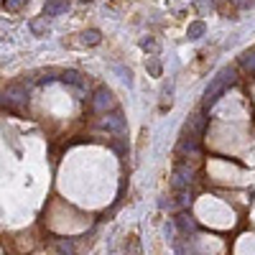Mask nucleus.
<instances>
[{
	"instance_id": "f257e3e1",
	"label": "nucleus",
	"mask_w": 255,
	"mask_h": 255,
	"mask_svg": "<svg viewBox=\"0 0 255 255\" xmlns=\"http://www.w3.org/2000/svg\"><path fill=\"white\" fill-rule=\"evenodd\" d=\"M235 79H238L235 69H232V67H225L215 79L209 82V87H207V92H204V100H202L204 108H212V105H215V102L220 100V95L230 87V84H235Z\"/></svg>"
},
{
	"instance_id": "f03ea898",
	"label": "nucleus",
	"mask_w": 255,
	"mask_h": 255,
	"mask_svg": "<svg viewBox=\"0 0 255 255\" xmlns=\"http://www.w3.org/2000/svg\"><path fill=\"white\" fill-rule=\"evenodd\" d=\"M28 100V92L23 84H10V87L3 92V105L5 108H18V105H26Z\"/></svg>"
},
{
	"instance_id": "7ed1b4c3",
	"label": "nucleus",
	"mask_w": 255,
	"mask_h": 255,
	"mask_svg": "<svg viewBox=\"0 0 255 255\" xmlns=\"http://www.w3.org/2000/svg\"><path fill=\"white\" fill-rule=\"evenodd\" d=\"M92 108H95V113H108L110 108H115L113 92H110L108 87H97V92H95V97H92Z\"/></svg>"
},
{
	"instance_id": "20e7f679",
	"label": "nucleus",
	"mask_w": 255,
	"mask_h": 255,
	"mask_svg": "<svg viewBox=\"0 0 255 255\" xmlns=\"http://www.w3.org/2000/svg\"><path fill=\"white\" fill-rule=\"evenodd\" d=\"M191 176H194V171L186 166V163H179L176 168H174V176H171V186L176 189V191H186L189 189V184H191Z\"/></svg>"
},
{
	"instance_id": "39448f33",
	"label": "nucleus",
	"mask_w": 255,
	"mask_h": 255,
	"mask_svg": "<svg viewBox=\"0 0 255 255\" xmlns=\"http://www.w3.org/2000/svg\"><path fill=\"white\" fill-rule=\"evenodd\" d=\"M97 125H100V128H105V130L123 133V130H125V118H123V113H113V115H105Z\"/></svg>"
},
{
	"instance_id": "423d86ee",
	"label": "nucleus",
	"mask_w": 255,
	"mask_h": 255,
	"mask_svg": "<svg viewBox=\"0 0 255 255\" xmlns=\"http://www.w3.org/2000/svg\"><path fill=\"white\" fill-rule=\"evenodd\" d=\"M69 10V0H46L44 3V18L46 15H61Z\"/></svg>"
},
{
	"instance_id": "0eeeda50",
	"label": "nucleus",
	"mask_w": 255,
	"mask_h": 255,
	"mask_svg": "<svg viewBox=\"0 0 255 255\" xmlns=\"http://www.w3.org/2000/svg\"><path fill=\"white\" fill-rule=\"evenodd\" d=\"M204 128H207V118H204L202 113H194V115L189 118V123H186V130H189L191 135H202Z\"/></svg>"
},
{
	"instance_id": "6e6552de",
	"label": "nucleus",
	"mask_w": 255,
	"mask_h": 255,
	"mask_svg": "<svg viewBox=\"0 0 255 255\" xmlns=\"http://www.w3.org/2000/svg\"><path fill=\"white\" fill-rule=\"evenodd\" d=\"M179 151H181V153H186V151H189V153H197V151H199V138L189 133L186 138H181V143H179Z\"/></svg>"
},
{
	"instance_id": "1a4fd4ad",
	"label": "nucleus",
	"mask_w": 255,
	"mask_h": 255,
	"mask_svg": "<svg viewBox=\"0 0 255 255\" xmlns=\"http://www.w3.org/2000/svg\"><path fill=\"white\" fill-rule=\"evenodd\" d=\"M61 79L64 82H69V84H74V87H84V77L77 72V69H67V72H61Z\"/></svg>"
},
{
	"instance_id": "9d476101",
	"label": "nucleus",
	"mask_w": 255,
	"mask_h": 255,
	"mask_svg": "<svg viewBox=\"0 0 255 255\" xmlns=\"http://www.w3.org/2000/svg\"><path fill=\"white\" fill-rule=\"evenodd\" d=\"M204 33H207V26H204V20H194V23H189V31H186V36H189L191 41L202 38Z\"/></svg>"
},
{
	"instance_id": "9b49d317",
	"label": "nucleus",
	"mask_w": 255,
	"mask_h": 255,
	"mask_svg": "<svg viewBox=\"0 0 255 255\" xmlns=\"http://www.w3.org/2000/svg\"><path fill=\"white\" fill-rule=\"evenodd\" d=\"M100 41H102V33L97 28H87L82 33V44H87V46H97Z\"/></svg>"
},
{
	"instance_id": "f8f14e48",
	"label": "nucleus",
	"mask_w": 255,
	"mask_h": 255,
	"mask_svg": "<svg viewBox=\"0 0 255 255\" xmlns=\"http://www.w3.org/2000/svg\"><path fill=\"white\" fill-rule=\"evenodd\" d=\"M240 61H243V67H245L250 74H255V49H248V51L240 56Z\"/></svg>"
},
{
	"instance_id": "ddd939ff",
	"label": "nucleus",
	"mask_w": 255,
	"mask_h": 255,
	"mask_svg": "<svg viewBox=\"0 0 255 255\" xmlns=\"http://www.w3.org/2000/svg\"><path fill=\"white\" fill-rule=\"evenodd\" d=\"M176 222H179V227H181L184 232H194V230H197V222L191 220V215H186V212H184V215H179Z\"/></svg>"
},
{
	"instance_id": "4468645a",
	"label": "nucleus",
	"mask_w": 255,
	"mask_h": 255,
	"mask_svg": "<svg viewBox=\"0 0 255 255\" xmlns=\"http://www.w3.org/2000/svg\"><path fill=\"white\" fill-rule=\"evenodd\" d=\"M145 69L151 72V77H161V72H163L161 61H158L156 56H148V61H145Z\"/></svg>"
},
{
	"instance_id": "2eb2a0df",
	"label": "nucleus",
	"mask_w": 255,
	"mask_h": 255,
	"mask_svg": "<svg viewBox=\"0 0 255 255\" xmlns=\"http://www.w3.org/2000/svg\"><path fill=\"white\" fill-rule=\"evenodd\" d=\"M31 31H33L36 36L46 33V18H33V20H31Z\"/></svg>"
},
{
	"instance_id": "dca6fc26",
	"label": "nucleus",
	"mask_w": 255,
	"mask_h": 255,
	"mask_svg": "<svg viewBox=\"0 0 255 255\" xmlns=\"http://www.w3.org/2000/svg\"><path fill=\"white\" fill-rule=\"evenodd\" d=\"M26 5V0H3V8L5 10H20Z\"/></svg>"
},
{
	"instance_id": "f3484780",
	"label": "nucleus",
	"mask_w": 255,
	"mask_h": 255,
	"mask_svg": "<svg viewBox=\"0 0 255 255\" xmlns=\"http://www.w3.org/2000/svg\"><path fill=\"white\" fill-rule=\"evenodd\" d=\"M59 253H61V255H72V253H74L72 240H59Z\"/></svg>"
},
{
	"instance_id": "a211bd4d",
	"label": "nucleus",
	"mask_w": 255,
	"mask_h": 255,
	"mask_svg": "<svg viewBox=\"0 0 255 255\" xmlns=\"http://www.w3.org/2000/svg\"><path fill=\"white\" fill-rule=\"evenodd\" d=\"M189 204H191V194H189V191H179V207L186 209Z\"/></svg>"
},
{
	"instance_id": "6ab92c4d",
	"label": "nucleus",
	"mask_w": 255,
	"mask_h": 255,
	"mask_svg": "<svg viewBox=\"0 0 255 255\" xmlns=\"http://www.w3.org/2000/svg\"><path fill=\"white\" fill-rule=\"evenodd\" d=\"M118 72H120V79L128 84V87H130V84H133V74H130V69H123V67H118Z\"/></svg>"
}]
</instances>
